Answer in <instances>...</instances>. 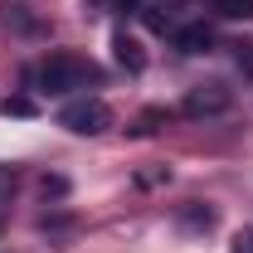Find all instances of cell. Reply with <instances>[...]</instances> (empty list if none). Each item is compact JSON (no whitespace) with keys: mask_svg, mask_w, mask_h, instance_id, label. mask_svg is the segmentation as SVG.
Listing matches in <instances>:
<instances>
[{"mask_svg":"<svg viewBox=\"0 0 253 253\" xmlns=\"http://www.w3.org/2000/svg\"><path fill=\"white\" fill-rule=\"evenodd\" d=\"M30 83L39 93H49V97H73V93H83V88L97 83V68L88 59H78V54H49L30 73Z\"/></svg>","mask_w":253,"mask_h":253,"instance_id":"1","label":"cell"},{"mask_svg":"<svg viewBox=\"0 0 253 253\" xmlns=\"http://www.w3.org/2000/svg\"><path fill=\"white\" fill-rule=\"evenodd\" d=\"M195 10H200V0H141V5H136V15L146 20V30L170 34V39L185 30V25H195V20H200Z\"/></svg>","mask_w":253,"mask_h":253,"instance_id":"2","label":"cell"},{"mask_svg":"<svg viewBox=\"0 0 253 253\" xmlns=\"http://www.w3.org/2000/svg\"><path fill=\"white\" fill-rule=\"evenodd\" d=\"M59 126H68L73 136H97V131L112 126V107H107L102 97H73L59 112Z\"/></svg>","mask_w":253,"mask_h":253,"instance_id":"3","label":"cell"},{"mask_svg":"<svg viewBox=\"0 0 253 253\" xmlns=\"http://www.w3.org/2000/svg\"><path fill=\"white\" fill-rule=\"evenodd\" d=\"M229 102H234V93L224 88V83H200V88H190L185 102H180V117H190V122H205V117H219V112H229Z\"/></svg>","mask_w":253,"mask_h":253,"instance_id":"4","label":"cell"},{"mask_svg":"<svg viewBox=\"0 0 253 253\" xmlns=\"http://www.w3.org/2000/svg\"><path fill=\"white\" fill-rule=\"evenodd\" d=\"M175 49H180V54H210V49H214V25H205V20L185 25V30L175 34Z\"/></svg>","mask_w":253,"mask_h":253,"instance_id":"5","label":"cell"},{"mask_svg":"<svg viewBox=\"0 0 253 253\" xmlns=\"http://www.w3.org/2000/svg\"><path fill=\"white\" fill-rule=\"evenodd\" d=\"M112 54H117V63L131 68V73H141V68H146V54H141V44H136L131 34H112Z\"/></svg>","mask_w":253,"mask_h":253,"instance_id":"6","label":"cell"},{"mask_svg":"<svg viewBox=\"0 0 253 253\" xmlns=\"http://www.w3.org/2000/svg\"><path fill=\"white\" fill-rule=\"evenodd\" d=\"M219 20H253V0H210Z\"/></svg>","mask_w":253,"mask_h":253,"instance_id":"7","label":"cell"},{"mask_svg":"<svg viewBox=\"0 0 253 253\" xmlns=\"http://www.w3.org/2000/svg\"><path fill=\"white\" fill-rule=\"evenodd\" d=\"M180 224H185V229H210L214 214H210L205 205H185V210H180Z\"/></svg>","mask_w":253,"mask_h":253,"instance_id":"8","label":"cell"},{"mask_svg":"<svg viewBox=\"0 0 253 253\" xmlns=\"http://www.w3.org/2000/svg\"><path fill=\"white\" fill-rule=\"evenodd\" d=\"M234 63H239V68L253 78V44H234Z\"/></svg>","mask_w":253,"mask_h":253,"instance_id":"9","label":"cell"},{"mask_svg":"<svg viewBox=\"0 0 253 253\" xmlns=\"http://www.w3.org/2000/svg\"><path fill=\"white\" fill-rule=\"evenodd\" d=\"M229 253H253V229H239V234H234V249Z\"/></svg>","mask_w":253,"mask_h":253,"instance_id":"10","label":"cell"},{"mask_svg":"<svg viewBox=\"0 0 253 253\" xmlns=\"http://www.w3.org/2000/svg\"><path fill=\"white\" fill-rule=\"evenodd\" d=\"M5 112H15V117H30L34 102H25V97H10V102H5Z\"/></svg>","mask_w":253,"mask_h":253,"instance_id":"11","label":"cell"},{"mask_svg":"<svg viewBox=\"0 0 253 253\" xmlns=\"http://www.w3.org/2000/svg\"><path fill=\"white\" fill-rule=\"evenodd\" d=\"M93 5H117V10H136L141 0H93Z\"/></svg>","mask_w":253,"mask_h":253,"instance_id":"12","label":"cell"},{"mask_svg":"<svg viewBox=\"0 0 253 253\" xmlns=\"http://www.w3.org/2000/svg\"><path fill=\"white\" fill-rule=\"evenodd\" d=\"M10 195V170H0V200Z\"/></svg>","mask_w":253,"mask_h":253,"instance_id":"13","label":"cell"}]
</instances>
